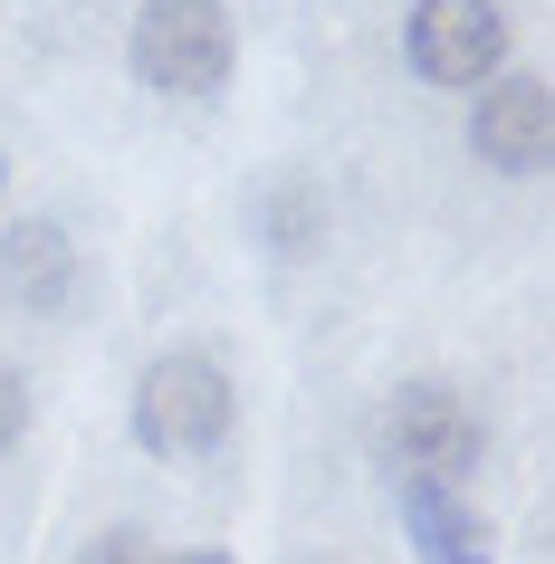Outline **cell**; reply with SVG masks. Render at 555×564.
<instances>
[{"instance_id": "cell-8", "label": "cell", "mask_w": 555, "mask_h": 564, "mask_svg": "<svg viewBox=\"0 0 555 564\" xmlns=\"http://www.w3.org/2000/svg\"><path fill=\"white\" fill-rule=\"evenodd\" d=\"M77 564H153V545H145L135 527H106V535H96V545H87Z\"/></svg>"}, {"instance_id": "cell-3", "label": "cell", "mask_w": 555, "mask_h": 564, "mask_svg": "<svg viewBox=\"0 0 555 564\" xmlns=\"http://www.w3.org/2000/svg\"><path fill=\"white\" fill-rule=\"evenodd\" d=\"M383 459L403 478H450L479 459V421H469L460 392H440V383H403L393 402H383Z\"/></svg>"}, {"instance_id": "cell-5", "label": "cell", "mask_w": 555, "mask_h": 564, "mask_svg": "<svg viewBox=\"0 0 555 564\" xmlns=\"http://www.w3.org/2000/svg\"><path fill=\"white\" fill-rule=\"evenodd\" d=\"M546 134H555L546 77H498V87L479 96V116H469V144H479V163H498V173H536V163H546Z\"/></svg>"}, {"instance_id": "cell-1", "label": "cell", "mask_w": 555, "mask_h": 564, "mask_svg": "<svg viewBox=\"0 0 555 564\" xmlns=\"http://www.w3.org/2000/svg\"><path fill=\"white\" fill-rule=\"evenodd\" d=\"M221 431H231V383H221L211 355L145 364V383H135V441H145L153 459H202Z\"/></svg>"}, {"instance_id": "cell-10", "label": "cell", "mask_w": 555, "mask_h": 564, "mask_svg": "<svg viewBox=\"0 0 555 564\" xmlns=\"http://www.w3.org/2000/svg\"><path fill=\"white\" fill-rule=\"evenodd\" d=\"M173 564H231V555H173Z\"/></svg>"}, {"instance_id": "cell-2", "label": "cell", "mask_w": 555, "mask_h": 564, "mask_svg": "<svg viewBox=\"0 0 555 564\" xmlns=\"http://www.w3.org/2000/svg\"><path fill=\"white\" fill-rule=\"evenodd\" d=\"M135 77L163 96H211L231 77V20L211 0H145L135 10Z\"/></svg>"}, {"instance_id": "cell-4", "label": "cell", "mask_w": 555, "mask_h": 564, "mask_svg": "<svg viewBox=\"0 0 555 564\" xmlns=\"http://www.w3.org/2000/svg\"><path fill=\"white\" fill-rule=\"evenodd\" d=\"M403 48L431 87H479L508 58V20H498V0H412Z\"/></svg>"}, {"instance_id": "cell-9", "label": "cell", "mask_w": 555, "mask_h": 564, "mask_svg": "<svg viewBox=\"0 0 555 564\" xmlns=\"http://www.w3.org/2000/svg\"><path fill=\"white\" fill-rule=\"evenodd\" d=\"M20 421H30V392L10 383V364H0V449L20 441Z\"/></svg>"}, {"instance_id": "cell-11", "label": "cell", "mask_w": 555, "mask_h": 564, "mask_svg": "<svg viewBox=\"0 0 555 564\" xmlns=\"http://www.w3.org/2000/svg\"><path fill=\"white\" fill-rule=\"evenodd\" d=\"M0 182H10V163H0Z\"/></svg>"}, {"instance_id": "cell-6", "label": "cell", "mask_w": 555, "mask_h": 564, "mask_svg": "<svg viewBox=\"0 0 555 564\" xmlns=\"http://www.w3.org/2000/svg\"><path fill=\"white\" fill-rule=\"evenodd\" d=\"M403 527L431 564H489L479 507H460V488H440V478H403Z\"/></svg>"}, {"instance_id": "cell-7", "label": "cell", "mask_w": 555, "mask_h": 564, "mask_svg": "<svg viewBox=\"0 0 555 564\" xmlns=\"http://www.w3.org/2000/svg\"><path fill=\"white\" fill-rule=\"evenodd\" d=\"M0 278H10L30 306H58L67 297V239L58 230H20L10 249H0Z\"/></svg>"}]
</instances>
